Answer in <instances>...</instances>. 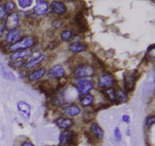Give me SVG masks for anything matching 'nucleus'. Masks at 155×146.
Returning a JSON list of instances; mask_svg holds the SVG:
<instances>
[{"mask_svg":"<svg viewBox=\"0 0 155 146\" xmlns=\"http://www.w3.org/2000/svg\"><path fill=\"white\" fill-rule=\"evenodd\" d=\"M36 43H37V37L28 36L21 38L16 43L7 46V51L9 52H15L16 51L26 50L34 47Z\"/></svg>","mask_w":155,"mask_h":146,"instance_id":"obj_1","label":"nucleus"},{"mask_svg":"<svg viewBox=\"0 0 155 146\" xmlns=\"http://www.w3.org/2000/svg\"><path fill=\"white\" fill-rule=\"evenodd\" d=\"M4 22H5L6 29H8V31L16 29L19 27V24H20L19 13H17L16 12H13L9 13L6 17V20L4 21Z\"/></svg>","mask_w":155,"mask_h":146,"instance_id":"obj_7","label":"nucleus"},{"mask_svg":"<svg viewBox=\"0 0 155 146\" xmlns=\"http://www.w3.org/2000/svg\"><path fill=\"white\" fill-rule=\"evenodd\" d=\"M94 101V96L91 94H87L86 96H83V98L80 101L81 105L83 107L90 106L91 104L93 103Z\"/></svg>","mask_w":155,"mask_h":146,"instance_id":"obj_24","label":"nucleus"},{"mask_svg":"<svg viewBox=\"0 0 155 146\" xmlns=\"http://www.w3.org/2000/svg\"><path fill=\"white\" fill-rule=\"evenodd\" d=\"M17 3L20 8L22 9H25V8H30V6L32 5L33 1L32 0H18Z\"/></svg>","mask_w":155,"mask_h":146,"instance_id":"obj_28","label":"nucleus"},{"mask_svg":"<svg viewBox=\"0 0 155 146\" xmlns=\"http://www.w3.org/2000/svg\"><path fill=\"white\" fill-rule=\"evenodd\" d=\"M126 134H127V136H130V135H131V130H130V128H127V129Z\"/></svg>","mask_w":155,"mask_h":146,"instance_id":"obj_39","label":"nucleus"},{"mask_svg":"<svg viewBox=\"0 0 155 146\" xmlns=\"http://www.w3.org/2000/svg\"><path fill=\"white\" fill-rule=\"evenodd\" d=\"M140 75L137 70H134L132 72H127L124 74V88L125 91L130 92L132 91L135 88L136 82L140 78Z\"/></svg>","mask_w":155,"mask_h":146,"instance_id":"obj_4","label":"nucleus"},{"mask_svg":"<svg viewBox=\"0 0 155 146\" xmlns=\"http://www.w3.org/2000/svg\"><path fill=\"white\" fill-rule=\"evenodd\" d=\"M32 53V51L30 49H26V50H20L16 51L15 52L12 54L10 56V61H16L23 60L24 58L29 56L30 54Z\"/></svg>","mask_w":155,"mask_h":146,"instance_id":"obj_16","label":"nucleus"},{"mask_svg":"<svg viewBox=\"0 0 155 146\" xmlns=\"http://www.w3.org/2000/svg\"><path fill=\"white\" fill-rule=\"evenodd\" d=\"M74 24L78 33H85L87 31V21L83 15V12H78L74 18Z\"/></svg>","mask_w":155,"mask_h":146,"instance_id":"obj_6","label":"nucleus"},{"mask_svg":"<svg viewBox=\"0 0 155 146\" xmlns=\"http://www.w3.org/2000/svg\"><path fill=\"white\" fill-rule=\"evenodd\" d=\"M78 141V136L74 131H63L60 135V144L61 146H74Z\"/></svg>","mask_w":155,"mask_h":146,"instance_id":"obj_2","label":"nucleus"},{"mask_svg":"<svg viewBox=\"0 0 155 146\" xmlns=\"http://www.w3.org/2000/svg\"><path fill=\"white\" fill-rule=\"evenodd\" d=\"M3 6L5 9V11L7 12V13H11L16 8V3H14L13 1H6L5 3L3 4Z\"/></svg>","mask_w":155,"mask_h":146,"instance_id":"obj_26","label":"nucleus"},{"mask_svg":"<svg viewBox=\"0 0 155 146\" xmlns=\"http://www.w3.org/2000/svg\"><path fill=\"white\" fill-rule=\"evenodd\" d=\"M154 122H155L154 115H152V116L148 117L146 121H145V127H146V128H147V129H150L153 125L154 124Z\"/></svg>","mask_w":155,"mask_h":146,"instance_id":"obj_32","label":"nucleus"},{"mask_svg":"<svg viewBox=\"0 0 155 146\" xmlns=\"http://www.w3.org/2000/svg\"><path fill=\"white\" fill-rule=\"evenodd\" d=\"M60 45V42L59 41H56V40H53V41H51V43H49L48 46V48L49 50H54V49H56L58 46Z\"/></svg>","mask_w":155,"mask_h":146,"instance_id":"obj_34","label":"nucleus"},{"mask_svg":"<svg viewBox=\"0 0 155 146\" xmlns=\"http://www.w3.org/2000/svg\"><path fill=\"white\" fill-rule=\"evenodd\" d=\"M45 60V56L44 55H41L40 56H38V58H35L34 60H31L30 61H27L26 63L25 64V69H31L35 67L38 66V65L41 64L43 61Z\"/></svg>","mask_w":155,"mask_h":146,"instance_id":"obj_20","label":"nucleus"},{"mask_svg":"<svg viewBox=\"0 0 155 146\" xmlns=\"http://www.w3.org/2000/svg\"><path fill=\"white\" fill-rule=\"evenodd\" d=\"M6 26H5V22L4 21L3 22H0V37L3 35V33L5 31Z\"/></svg>","mask_w":155,"mask_h":146,"instance_id":"obj_36","label":"nucleus"},{"mask_svg":"<svg viewBox=\"0 0 155 146\" xmlns=\"http://www.w3.org/2000/svg\"><path fill=\"white\" fill-rule=\"evenodd\" d=\"M74 75L76 78H91L95 75V68L89 65H78L74 69Z\"/></svg>","mask_w":155,"mask_h":146,"instance_id":"obj_3","label":"nucleus"},{"mask_svg":"<svg viewBox=\"0 0 155 146\" xmlns=\"http://www.w3.org/2000/svg\"><path fill=\"white\" fill-rule=\"evenodd\" d=\"M91 132L94 136V138L96 140H101L104 137V130L96 122H92L91 126Z\"/></svg>","mask_w":155,"mask_h":146,"instance_id":"obj_17","label":"nucleus"},{"mask_svg":"<svg viewBox=\"0 0 155 146\" xmlns=\"http://www.w3.org/2000/svg\"><path fill=\"white\" fill-rule=\"evenodd\" d=\"M7 12L5 11V9L3 8V4H0V22H3L4 19L7 17Z\"/></svg>","mask_w":155,"mask_h":146,"instance_id":"obj_33","label":"nucleus"},{"mask_svg":"<svg viewBox=\"0 0 155 146\" xmlns=\"http://www.w3.org/2000/svg\"><path fill=\"white\" fill-rule=\"evenodd\" d=\"M109 107H110V105H107V104H100V105H96V106L95 107V110H94V111H99L101 109H107Z\"/></svg>","mask_w":155,"mask_h":146,"instance_id":"obj_35","label":"nucleus"},{"mask_svg":"<svg viewBox=\"0 0 155 146\" xmlns=\"http://www.w3.org/2000/svg\"><path fill=\"white\" fill-rule=\"evenodd\" d=\"M17 111L21 118L24 120H29L31 115V106L26 101H19L16 105Z\"/></svg>","mask_w":155,"mask_h":146,"instance_id":"obj_9","label":"nucleus"},{"mask_svg":"<svg viewBox=\"0 0 155 146\" xmlns=\"http://www.w3.org/2000/svg\"><path fill=\"white\" fill-rule=\"evenodd\" d=\"M65 70L61 65H56L49 69L48 72V76L51 78L60 79L64 77Z\"/></svg>","mask_w":155,"mask_h":146,"instance_id":"obj_11","label":"nucleus"},{"mask_svg":"<svg viewBox=\"0 0 155 146\" xmlns=\"http://www.w3.org/2000/svg\"><path fill=\"white\" fill-rule=\"evenodd\" d=\"M56 123L58 127L64 129H68L74 125V121L69 118H60L56 121Z\"/></svg>","mask_w":155,"mask_h":146,"instance_id":"obj_21","label":"nucleus"},{"mask_svg":"<svg viewBox=\"0 0 155 146\" xmlns=\"http://www.w3.org/2000/svg\"><path fill=\"white\" fill-rule=\"evenodd\" d=\"M62 114H65L67 116H70V117H76L78 114L81 113L80 108L75 105H69V106L64 107L61 108V109Z\"/></svg>","mask_w":155,"mask_h":146,"instance_id":"obj_14","label":"nucleus"},{"mask_svg":"<svg viewBox=\"0 0 155 146\" xmlns=\"http://www.w3.org/2000/svg\"><path fill=\"white\" fill-rule=\"evenodd\" d=\"M95 118V111H91V110H88V111H85L84 114L83 115V119L85 122H91L92 120Z\"/></svg>","mask_w":155,"mask_h":146,"instance_id":"obj_27","label":"nucleus"},{"mask_svg":"<svg viewBox=\"0 0 155 146\" xmlns=\"http://www.w3.org/2000/svg\"><path fill=\"white\" fill-rule=\"evenodd\" d=\"M0 75H1L3 78H4L6 80H8V81L15 82L16 80V76L13 74V72L11 71L10 69H8L2 63H0Z\"/></svg>","mask_w":155,"mask_h":146,"instance_id":"obj_15","label":"nucleus"},{"mask_svg":"<svg viewBox=\"0 0 155 146\" xmlns=\"http://www.w3.org/2000/svg\"><path fill=\"white\" fill-rule=\"evenodd\" d=\"M47 73V70L44 67L43 68H40V69L35 70V72L31 73L29 76H28V80L30 82H35V81H38V80L43 78V77H44V75H46Z\"/></svg>","mask_w":155,"mask_h":146,"instance_id":"obj_18","label":"nucleus"},{"mask_svg":"<svg viewBox=\"0 0 155 146\" xmlns=\"http://www.w3.org/2000/svg\"><path fill=\"white\" fill-rule=\"evenodd\" d=\"M25 61L23 60H21V61H12L10 63V66L12 67L13 69H21L23 65L25 66Z\"/></svg>","mask_w":155,"mask_h":146,"instance_id":"obj_30","label":"nucleus"},{"mask_svg":"<svg viewBox=\"0 0 155 146\" xmlns=\"http://www.w3.org/2000/svg\"><path fill=\"white\" fill-rule=\"evenodd\" d=\"M114 84V78L110 73H103L100 75L98 78V86L100 88L104 89V88H112V86Z\"/></svg>","mask_w":155,"mask_h":146,"instance_id":"obj_8","label":"nucleus"},{"mask_svg":"<svg viewBox=\"0 0 155 146\" xmlns=\"http://www.w3.org/2000/svg\"><path fill=\"white\" fill-rule=\"evenodd\" d=\"M122 119H123V122H125V123H127V124H129V123L131 122V118H130V116L127 115V114H124V115H123Z\"/></svg>","mask_w":155,"mask_h":146,"instance_id":"obj_37","label":"nucleus"},{"mask_svg":"<svg viewBox=\"0 0 155 146\" xmlns=\"http://www.w3.org/2000/svg\"><path fill=\"white\" fill-rule=\"evenodd\" d=\"M21 146H35L34 144H32L30 141H24V142H22Z\"/></svg>","mask_w":155,"mask_h":146,"instance_id":"obj_38","label":"nucleus"},{"mask_svg":"<svg viewBox=\"0 0 155 146\" xmlns=\"http://www.w3.org/2000/svg\"><path fill=\"white\" fill-rule=\"evenodd\" d=\"M21 39V31L18 29L9 30L4 36V43H7L8 45L12 44Z\"/></svg>","mask_w":155,"mask_h":146,"instance_id":"obj_10","label":"nucleus"},{"mask_svg":"<svg viewBox=\"0 0 155 146\" xmlns=\"http://www.w3.org/2000/svg\"><path fill=\"white\" fill-rule=\"evenodd\" d=\"M62 25H63V21H62L61 19L59 18L55 19V20H53L52 22H51V26H52V28H53L54 29H60V28L62 26Z\"/></svg>","mask_w":155,"mask_h":146,"instance_id":"obj_31","label":"nucleus"},{"mask_svg":"<svg viewBox=\"0 0 155 146\" xmlns=\"http://www.w3.org/2000/svg\"><path fill=\"white\" fill-rule=\"evenodd\" d=\"M114 139L117 143H120L122 141V132H121L120 129L118 127H116L114 130Z\"/></svg>","mask_w":155,"mask_h":146,"instance_id":"obj_29","label":"nucleus"},{"mask_svg":"<svg viewBox=\"0 0 155 146\" xmlns=\"http://www.w3.org/2000/svg\"><path fill=\"white\" fill-rule=\"evenodd\" d=\"M36 5L32 10L34 13L38 16H43L48 12V9H49V4L47 1L44 0H37L36 2Z\"/></svg>","mask_w":155,"mask_h":146,"instance_id":"obj_12","label":"nucleus"},{"mask_svg":"<svg viewBox=\"0 0 155 146\" xmlns=\"http://www.w3.org/2000/svg\"><path fill=\"white\" fill-rule=\"evenodd\" d=\"M117 92V102L121 104H125L128 101V96L125 91L118 88Z\"/></svg>","mask_w":155,"mask_h":146,"instance_id":"obj_23","label":"nucleus"},{"mask_svg":"<svg viewBox=\"0 0 155 146\" xmlns=\"http://www.w3.org/2000/svg\"><path fill=\"white\" fill-rule=\"evenodd\" d=\"M86 48H87V45L85 43H79V42H74V43H71L69 47L70 51H71L74 53L82 52V51L86 50Z\"/></svg>","mask_w":155,"mask_h":146,"instance_id":"obj_22","label":"nucleus"},{"mask_svg":"<svg viewBox=\"0 0 155 146\" xmlns=\"http://www.w3.org/2000/svg\"><path fill=\"white\" fill-rule=\"evenodd\" d=\"M75 85H76V89L78 90V93L83 96L89 94L91 90H92L94 88L93 82L86 79V78L77 79L75 81Z\"/></svg>","mask_w":155,"mask_h":146,"instance_id":"obj_5","label":"nucleus"},{"mask_svg":"<svg viewBox=\"0 0 155 146\" xmlns=\"http://www.w3.org/2000/svg\"><path fill=\"white\" fill-rule=\"evenodd\" d=\"M61 39L62 41H69L70 39H71L73 37V32L72 30L70 29H65V30H63L61 33Z\"/></svg>","mask_w":155,"mask_h":146,"instance_id":"obj_25","label":"nucleus"},{"mask_svg":"<svg viewBox=\"0 0 155 146\" xmlns=\"http://www.w3.org/2000/svg\"><path fill=\"white\" fill-rule=\"evenodd\" d=\"M51 12L57 15H64L67 12V7L63 2L53 1L51 3Z\"/></svg>","mask_w":155,"mask_h":146,"instance_id":"obj_13","label":"nucleus"},{"mask_svg":"<svg viewBox=\"0 0 155 146\" xmlns=\"http://www.w3.org/2000/svg\"><path fill=\"white\" fill-rule=\"evenodd\" d=\"M102 94L112 103L117 102V92L114 88H107L106 90L102 91Z\"/></svg>","mask_w":155,"mask_h":146,"instance_id":"obj_19","label":"nucleus"}]
</instances>
